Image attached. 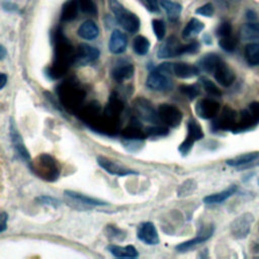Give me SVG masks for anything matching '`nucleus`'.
<instances>
[{"mask_svg":"<svg viewBox=\"0 0 259 259\" xmlns=\"http://www.w3.org/2000/svg\"><path fill=\"white\" fill-rule=\"evenodd\" d=\"M237 44H238L237 37L233 36L232 34L229 36L221 37L219 40V46L221 47V49H223L225 52H228V53L234 52L237 48Z\"/></svg>","mask_w":259,"mask_h":259,"instance_id":"nucleus-38","label":"nucleus"},{"mask_svg":"<svg viewBox=\"0 0 259 259\" xmlns=\"http://www.w3.org/2000/svg\"><path fill=\"white\" fill-rule=\"evenodd\" d=\"M58 89L61 101L68 108H76L82 102L85 96L84 91L71 80H68L60 85Z\"/></svg>","mask_w":259,"mask_h":259,"instance_id":"nucleus-5","label":"nucleus"},{"mask_svg":"<svg viewBox=\"0 0 259 259\" xmlns=\"http://www.w3.org/2000/svg\"><path fill=\"white\" fill-rule=\"evenodd\" d=\"M245 59L250 66L259 65V42H250L246 46Z\"/></svg>","mask_w":259,"mask_h":259,"instance_id":"nucleus-33","label":"nucleus"},{"mask_svg":"<svg viewBox=\"0 0 259 259\" xmlns=\"http://www.w3.org/2000/svg\"><path fill=\"white\" fill-rule=\"evenodd\" d=\"M179 91L189 100H193L200 94V87L197 84H183L179 86Z\"/></svg>","mask_w":259,"mask_h":259,"instance_id":"nucleus-36","label":"nucleus"},{"mask_svg":"<svg viewBox=\"0 0 259 259\" xmlns=\"http://www.w3.org/2000/svg\"><path fill=\"white\" fill-rule=\"evenodd\" d=\"M258 183H259V180H258Z\"/></svg>","mask_w":259,"mask_h":259,"instance_id":"nucleus-51","label":"nucleus"},{"mask_svg":"<svg viewBox=\"0 0 259 259\" xmlns=\"http://www.w3.org/2000/svg\"><path fill=\"white\" fill-rule=\"evenodd\" d=\"M213 231H214L213 226L209 225L206 228H204L203 230H201L197 234V236L195 238L190 239L188 241H185L183 243H180L179 245H177L175 247V249L177 251H179V252H185V251H187V250H189V249H191V248H193V247H195V246H197V245L207 241L212 236Z\"/></svg>","mask_w":259,"mask_h":259,"instance_id":"nucleus-18","label":"nucleus"},{"mask_svg":"<svg viewBox=\"0 0 259 259\" xmlns=\"http://www.w3.org/2000/svg\"><path fill=\"white\" fill-rule=\"evenodd\" d=\"M127 46V37L126 35L118 29H114L109 37L108 49L114 55L122 54Z\"/></svg>","mask_w":259,"mask_h":259,"instance_id":"nucleus-21","label":"nucleus"},{"mask_svg":"<svg viewBox=\"0 0 259 259\" xmlns=\"http://www.w3.org/2000/svg\"><path fill=\"white\" fill-rule=\"evenodd\" d=\"M77 32L80 37L87 40H91L99 35V28L94 21L88 19L79 26Z\"/></svg>","mask_w":259,"mask_h":259,"instance_id":"nucleus-24","label":"nucleus"},{"mask_svg":"<svg viewBox=\"0 0 259 259\" xmlns=\"http://www.w3.org/2000/svg\"><path fill=\"white\" fill-rule=\"evenodd\" d=\"M152 28H153V31H154L157 39L162 41L165 36V33H166V26H165V23L163 22V20L153 19L152 20Z\"/></svg>","mask_w":259,"mask_h":259,"instance_id":"nucleus-40","label":"nucleus"},{"mask_svg":"<svg viewBox=\"0 0 259 259\" xmlns=\"http://www.w3.org/2000/svg\"><path fill=\"white\" fill-rule=\"evenodd\" d=\"M133 49L137 55L145 56L150 50V41L147 37L143 35H138L135 37L133 42Z\"/></svg>","mask_w":259,"mask_h":259,"instance_id":"nucleus-34","label":"nucleus"},{"mask_svg":"<svg viewBox=\"0 0 259 259\" xmlns=\"http://www.w3.org/2000/svg\"><path fill=\"white\" fill-rule=\"evenodd\" d=\"M31 170L47 181H55L60 175L58 161L49 154H40L30 163Z\"/></svg>","mask_w":259,"mask_h":259,"instance_id":"nucleus-1","label":"nucleus"},{"mask_svg":"<svg viewBox=\"0 0 259 259\" xmlns=\"http://www.w3.org/2000/svg\"><path fill=\"white\" fill-rule=\"evenodd\" d=\"M8 214L5 211H2L0 214V233H3L7 228Z\"/></svg>","mask_w":259,"mask_h":259,"instance_id":"nucleus-48","label":"nucleus"},{"mask_svg":"<svg viewBox=\"0 0 259 259\" xmlns=\"http://www.w3.org/2000/svg\"><path fill=\"white\" fill-rule=\"evenodd\" d=\"M232 34V25L230 22L228 21H224L222 22L219 27L217 28V35L221 37H225V36H229Z\"/></svg>","mask_w":259,"mask_h":259,"instance_id":"nucleus-45","label":"nucleus"},{"mask_svg":"<svg viewBox=\"0 0 259 259\" xmlns=\"http://www.w3.org/2000/svg\"><path fill=\"white\" fill-rule=\"evenodd\" d=\"M173 80L170 75H167L156 68L148 75L146 86L154 91H169L173 88Z\"/></svg>","mask_w":259,"mask_h":259,"instance_id":"nucleus-10","label":"nucleus"},{"mask_svg":"<svg viewBox=\"0 0 259 259\" xmlns=\"http://www.w3.org/2000/svg\"><path fill=\"white\" fill-rule=\"evenodd\" d=\"M200 49V45L197 40H192L187 45H181L179 50V56L185 54H196Z\"/></svg>","mask_w":259,"mask_h":259,"instance_id":"nucleus-44","label":"nucleus"},{"mask_svg":"<svg viewBox=\"0 0 259 259\" xmlns=\"http://www.w3.org/2000/svg\"><path fill=\"white\" fill-rule=\"evenodd\" d=\"M100 52L95 47L88 44H81L75 51L73 63L77 66H86L95 62L99 58Z\"/></svg>","mask_w":259,"mask_h":259,"instance_id":"nucleus-11","label":"nucleus"},{"mask_svg":"<svg viewBox=\"0 0 259 259\" xmlns=\"http://www.w3.org/2000/svg\"><path fill=\"white\" fill-rule=\"evenodd\" d=\"M174 75L181 79H188L195 77L199 74L200 70L197 65H191L187 63H175L173 65Z\"/></svg>","mask_w":259,"mask_h":259,"instance_id":"nucleus-23","label":"nucleus"},{"mask_svg":"<svg viewBox=\"0 0 259 259\" xmlns=\"http://www.w3.org/2000/svg\"><path fill=\"white\" fill-rule=\"evenodd\" d=\"M9 134H10V138H11V142L13 145V148L15 150V152L17 153V155L28 165H30L31 163V158L29 155L28 150L26 149L24 142L14 123V121L11 119L10 121V125H9Z\"/></svg>","mask_w":259,"mask_h":259,"instance_id":"nucleus-14","label":"nucleus"},{"mask_svg":"<svg viewBox=\"0 0 259 259\" xmlns=\"http://www.w3.org/2000/svg\"><path fill=\"white\" fill-rule=\"evenodd\" d=\"M161 6L165 10L170 21H176L179 18L182 11V6L179 3L169 0H161Z\"/></svg>","mask_w":259,"mask_h":259,"instance_id":"nucleus-32","label":"nucleus"},{"mask_svg":"<svg viewBox=\"0 0 259 259\" xmlns=\"http://www.w3.org/2000/svg\"><path fill=\"white\" fill-rule=\"evenodd\" d=\"M220 109V103L211 98L199 99L194 107L195 113L202 119H212L219 113Z\"/></svg>","mask_w":259,"mask_h":259,"instance_id":"nucleus-13","label":"nucleus"},{"mask_svg":"<svg viewBox=\"0 0 259 259\" xmlns=\"http://www.w3.org/2000/svg\"><path fill=\"white\" fill-rule=\"evenodd\" d=\"M204 134L202 131L201 125L198 123V121L192 117H190L187 121V136L185 137L184 141L179 145L178 151L182 156L188 155V153L191 151L192 146L195 142L201 140L203 138Z\"/></svg>","mask_w":259,"mask_h":259,"instance_id":"nucleus-7","label":"nucleus"},{"mask_svg":"<svg viewBox=\"0 0 259 259\" xmlns=\"http://www.w3.org/2000/svg\"><path fill=\"white\" fill-rule=\"evenodd\" d=\"M106 234H107V237L110 239V240H113V241H122L125 237V233L118 229L117 227L115 226H107L106 227Z\"/></svg>","mask_w":259,"mask_h":259,"instance_id":"nucleus-42","label":"nucleus"},{"mask_svg":"<svg viewBox=\"0 0 259 259\" xmlns=\"http://www.w3.org/2000/svg\"><path fill=\"white\" fill-rule=\"evenodd\" d=\"M96 161L98 163V165L107 173L114 175V176H127V175H138L139 172L130 169L123 165L118 164L115 161L110 160L109 158H106L104 156H97Z\"/></svg>","mask_w":259,"mask_h":259,"instance_id":"nucleus-12","label":"nucleus"},{"mask_svg":"<svg viewBox=\"0 0 259 259\" xmlns=\"http://www.w3.org/2000/svg\"><path fill=\"white\" fill-rule=\"evenodd\" d=\"M79 5L77 0H68L62 8L61 19L62 21H71L75 19L79 12Z\"/></svg>","mask_w":259,"mask_h":259,"instance_id":"nucleus-30","label":"nucleus"},{"mask_svg":"<svg viewBox=\"0 0 259 259\" xmlns=\"http://www.w3.org/2000/svg\"><path fill=\"white\" fill-rule=\"evenodd\" d=\"M35 201L39 204L52 206V207H55V208L60 206V204H61V201L59 199H57L56 197L50 196V195H39L35 198Z\"/></svg>","mask_w":259,"mask_h":259,"instance_id":"nucleus-43","label":"nucleus"},{"mask_svg":"<svg viewBox=\"0 0 259 259\" xmlns=\"http://www.w3.org/2000/svg\"><path fill=\"white\" fill-rule=\"evenodd\" d=\"M133 109L138 119L149 122L151 124H159L160 118L158 111H156L150 100L144 97L136 98L133 101Z\"/></svg>","mask_w":259,"mask_h":259,"instance_id":"nucleus-6","label":"nucleus"},{"mask_svg":"<svg viewBox=\"0 0 259 259\" xmlns=\"http://www.w3.org/2000/svg\"><path fill=\"white\" fill-rule=\"evenodd\" d=\"M238 112L230 106H225L219 113L212 118L211 128L213 131H232L234 130L237 119Z\"/></svg>","mask_w":259,"mask_h":259,"instance_id":"nucleus-8","label":"nucleus"},{"mask_svg":"<svg viewBox=\"0 0 259 259\" xmlns=\"http://www.w3.org/2000/svg\"><path fill=\"white\" fill-rule=\"evenodd\" d=\"M7 75L4 73L0 74V89H3L7 83Z\"/></svg>","mask_w":259,"mask_h":259,"instance_id":"nucleus-49","label":"nucleus"},{"mask_svg":"<svg viewBox=\"0 0 259 259\" xmlns=\"http://www.w3.org/2000/svg\"><path fill=\"white\" fill-rule=\"evenodd\" d=\"M137 237L147 245H157L160 242L156 227L151 222H145L139 226Z\"/></svg>","mask_w":259,"mask_h":259,"instance_id":"nucleus-16","label":"nucleus"},{"mask_svg":"<svg viewBox=\"0 0 259 259\" xmlns=\"http://www.w3.org/2000/svg\"><path fill=\"white\" fill-rule=\"evenodd\" d=\"M145 133L149 137H164L168 135V128L160 124H152L146 127Z\"/></svg>","mask_w":259,"mask_h":259,"instance_id":"nucleus-41","label":"nucleus"},{"mask_svg":"<svg viewBox=\"0 0 259 259\" xmlns=\"http://www.w3.org/2000/svg\"><path fill=\"white\" fill-rule=\"evenodd\" d=\"M213 76L215 81L224 87H230L236 79V75L234 71L223 61L219 64V66L214 70Z\"/></svg>","mask_w":259,"mask_h":259,"instance_id":"nucleus-20","label":"nucleus"},{"mask_svg":"<svg viewBox=\"0 0 259 259\" xmlns=\"http://www.w3.org/2000/svg\"><path fill=\"white\" fill-rule=\"evenodd\" d=\"M79 8L82 12L95 16L97 14V7L92 0H77Z\"/></svg>","mask_w":259,"mask_h":259,"instance_id":"nucleus-39","label":"nucleus"},{"mask_svg":"<svg viewBox=\"0 0 259 259\" xmlns=\"http://www.w3.org/2000/svg\"><path fill=\"white\" fill-rule=\"evenodd\" d=\"M108 5L112 13L114 14L115 19L122 26L123 29L131 33H135L140 29L141 21L135 13L127 10L117 0H109Z\"/></svg>","mask_w":259,"mask_h":259,"instance_id":"nucleus-2","label":"nucleus"},{"mask_svg":"<svg viewBox=\"0 0 259 259\" xmlns=\"http://www.w3.org/2000/svg\"><path fill=\"white\" fill-rule=\"evenodd\" d=\"M258 158H259V152H251V153L242 154L234 158L228 159L226 163L232 167H242L252 163L253 161H256Z\"/></svg>","mask_w":259,"mask_h":259,"instance_id":"nucleus-29","label":"nucleus"},{"mask_svg":"<svg viewBox=\"0 0 259 259\" xmlns=\"http://www.w3.org/2000/svg\"><path fill=\"white\" fill-rule=\"evenodd\" d=\"M221 62L222 59L219 55L214 53H208L198 60L197 67L200 71H203L205 73H213Z\"/></svg>","mask_w":259,"mask_h":259,"instance_id":"nucleus-22","label":"nucleus"},{"mask_svg":"<svg viewBox=\"0 0 259 259\" xmlns=\"http://www.w3.org/2000/svg\"><path fill=\"white\" fill-rule=\"evenodd\" d=\"M181 44L178 41V39L171 35L169 36L165 41L162 42L160 46L157 56L159 59H168V58H174L179 56V50H180Z\"/></svg>","mask_w":259,"mask_h":259,"instance_id":"nucleus-19","label":"nucleus"},{"mask_svg":"<svg viewBox=\"0 0 259 259\" xmlns=\"http://www.w3.org/2000/svg\"><path fill=\"white\" fill-rule=\"evenodd\" d=\"M196 189V182L193 179L185 180L177 189L178 197H185L190 195Z\"/></svg>","mask_w":259,"mask_h":259,"instance_id":"nucleus-37","label":"nucleus"},{"mask_svg":"<svg viewBox=\"0 0 259 259\" xmlns=\"http://www.w3.org/2000/svg\"><path fill=\"white\" fill-rule=\"evenodd\" d=\"M240 38L245 41L259 40V22H249L240 29Z\"/></svg>","mask_w":259,"mask_h":259,"instance_id":"nucleus-27","label":"nucleus"},{"mask_svg":"<svg viewBox=\"0 0 259 259\" xmlns=\"http://www.w3.org/2000/svg\"><path fill=\"white\" fill-rule=\"evenodd\" d=\"M144 4L146 5L147 9L151 12H158L159 11V3L158 0H143Z\"/></svg>","mask_w":259,"mask_h":259,"instance_id":"nucleus-47","label":"nucleus"},{"mask_svg":"<svg viewBox=\"0 0 259 259\" xmlns=\"http://www.w3.org/2000/svg\"><path fill=\"white\" fill-rule=\"evenodd\" d=\"M158 115L160 121L168 127H177L182 121V111L173 104L163 103L158 107Z\"/></svg>","mask_w":259,"mask_h":259,"instance_id":"nucleus-9","label":"nucleus"},{"mask_svg":"<svg viewBox=\"0 0 259 259\" xmlns=\"http://www.w3.org/2000/svg\"><path fill=\"white\" fill-rule=\"evenodd\" d=\"M135 67L132 63L125 60H119L111 69V77L116 82H123L133 77Z\"/></svg>","mask_w":259,"mask_h":259,"instance_id":"nucleus-17","label":"nucleus"},{"mask_svg":"<svg viewBox=\"0 0 259 259\" xmlns=\"http://www.w3.org/2000/svg\"><path fill=\"white\" fill-rule=\"evenodd\" d=\"M237 186L236 185H231L230 187H228L227 189L217 192V193H212L209 195H206L203 198V202L206 204H218V203H222L225 200H227L229 197H231L236 191H237Z\"/></svg>","mask_w":259,"mask_h":259,"instance_id":"nucleus-26","label":"nucleus"},{"mask_svg":"<svg viewBox=\"0 0 259 259\" xmlns=\"http://www.w3.org/2000/svg\"><path fill=\"white\" fill-rule=\"evenodd\" d=\"M64 193L66 194V196L74 199V200H77L81 203H84V204H88V205H95V206H98V205H107L108 203L104 200H100V199H97V198H94V197H90V196H87L83 193H79L77 191H73V190H65Z\"/></svg>","mask_w":259,"mask_h":259,"instance_id":"nucleus-28","label":"nucleus"},{"mask_svg":"<svg viewBox=\"0 0 259 259\" xmlns=\"http://www.w3.org/2000/svg\"><path fill=\"white\" fill-rule=\"evenodd\" d=\"M203 28L204 24L200 20H198L197 18H191L182 30V37L184 39L192 38L196 36Z\"/></svg>","mask_w":259,"mask_h":259,"instance_id":"nucleus-31","label":"nucleus"},{"mask_svg":"<svg viewBox=\"0 0 259 259\" xmlns=\"http://www.w3.org/2000/svg\"><path fill=\"white\" fill-rule=\"evenodd\" d=\"M195 13L196 14H199V15H202V16H205V17H210L213 15L214 13V8H213V5L211 3H206L200 7H198L196 10H195Z\"/></svg>","mask_w":259,"mask_h":259,"instance_id":"nucleus-46","label":"nucleus"},{"mask_svg":"<svg viewBox=\"0 0 259 259\" xmlns=\"http://www.w3.org/2000/svg\"><path fill=\"white\" fill-rule=\"evenodd\" d=\"M199 83L201 85V87L204 89V91L213 97H219L222 95V91L221 89L212 82L210 81L208 78L206 77H200L199 79Z\"/></svg>","mask_w":259,"mask_h":259,"instance_id":"nucleus-35","label":"nucleus"},{"mask_svg":"<svg viewBox=\"0 0 259 259\" xmlns=\"http://www.w3.org/2000/svg\"><path fill=\"white\" fill-rule=\"evenodd\" d=\"M252 223H253V215L251 213H244L240 215L231 225L232 235L236 239L246 238L250 233Z\"/></svg>","mask_w":259,"mask_h":259,"instance_id":"nucleus-15","label":"nucleus"},{"mask_svg":"<svg viewBox=\"0 0 259 259\" xmlns=\"http://www.w3.org/2000/svg\"><path fill=\"white\" fill-rule=\"evenodd\" d=\"M139 120L133 119L131 123L121 132V142L123 147L130 152L138 151L139 147H142L144 140L147 137L146 133L142 130Z\"/></svg>","mask_w":259,"mask_h":259,"instance_id":"nucleus-3","label":"nucleus"},{"mask_svg":"<svg viewBox=\"0 0 259 259\" xmlns=\"http://www.w3.org/2000/svg\"><path fill=\"white\" fill-rule=\"evenodd\" d=\"M259 123V101L249 104L248 108L243 109L238 114V119L233 133H243L254 128Z\"/></svg>","mask_w":259,"mask_h":259,"instance_id":"nucleus-4","label":"nucleus"},{"mask_svg":"<svg viewBox=\"0 0 259 259\" xmlns=\"http://www.w3.org/2000/svg\"><path fill=\"white\" fill-rule=\"evenodd\" d=\"M107 250L111 255L117 258H136L139 256L137 249L133 245L121 247V246L111 244L107 247Z\"/></svg>","mask_w":259,"mask_h":259,"instance_id":"nucleus-25","label":"nucleus"},{"mask_svg":"<svg viewBox=\"0 0 259 259\" xmlns=\"http://www.w3.org/2000/svg\"><path fill=\"white\" fill-rule=\"evenodd\" d=\"M5 56H6V50H5V48H4V46H0V59L1 60H3L4 58H5Z\"/></svg>","mask_w":259,"mask_h":259,"instance_id":"nucleus-50","label":"nucleus"}]
</instances>
